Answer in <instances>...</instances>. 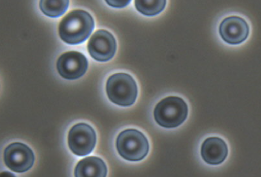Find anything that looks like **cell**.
<instances>
[{"mask_svg": "<svg viewBox=\"0 0 261 177\" xmlns=\"http://www.w3.org/2000/svg\"><path fill=\"white\" fill-rule=\"evenodd\" d=\"M94 27V20L88 12L73 10L62 19L59 26V34L66 44L79 45L87 40Z\"/></svg>", "mask_w": 261, "mask_h": 177, "instance_id": "6da1fadb", "label": "cell"}, {"mask_svg": "<svg viewBox=\"0 0 261 177\" xmlns=\"http://www.w3.org/2000/svg\"><path fill=\"white\" fill-rule=\"evenodd\" d=\"M188 114V107L179 97L170 96L155 106L154 117L157 124L165 128H175L184 123Z\"/></svg>", "mask_w": 261, "mask_h": 177, "instance_id": "7a4b0ae2", "label": "cell"}, {"mask_svg": "<svg viewBox=\"0 0 261 177\" xmlns=\"http://www.w3.org/2000/svg\"><path fill=\"white\" fill-rule=\"evenodd\" d=\"M107 92L112 103L122 107H129L136 102L138 86L132 76L117 73L108 78Z\"/></svg>", "mask_w": 261, "mask_h": 177, "instance_id": "3957f363", "label": "cell"}, {"mask_svg": "<svg viewBox=\"0 0 261 177\" xmlns=\"http://www.w3.org/2000/svg\"><path fill=\"white\" fill-rule=\"evenodd\" d=\"M116 148L121 157L127 161H142L148 154L149 145L145 135L136 129H127L118 136Z\"/></svg>", "mask_w": 261, "mask_h": 177, "instance_id": "277c9868", "label": "cell"}, {"mask_svg": "<svg viewBox=\"0 0 261 177\" xmlns=\"http://www.w3.org/2000/svg\"><path fill=\"white\" fill-rule=\"evenodd\" d=\"M96 144V134L91 126L80 123L73 126L68 136L70 149L75 155L84 157L92 153Z\"/></svg>", "mask_w": 261, "mask_h": 177, "instance_id": "5b68a950", "label": "cell"}, {"mask_svg": "<svg viewBox=\"0 0 261 177\" xmlns=\"http://www.w3.org/2000/svg\"><path fill=\"white\" fill-rule=\"evenodd\" d=\"M4 162L6 166L15 172L28 171L35 163V155L27 145L15 142L8 145L4 151Z\"/></svg>", "mask_w": 261, "mask_h": 177, "instance_id": "8992f818", "label": "cell"}, {"mask_svg": "<svg viewBox=\"0 0 261 177\" xmlns=\"http://www.w3.org/2000/svg\"><path fill=\"white\" fill-rule=\"evenodd\" d=\"M116 49L114 36L105 29H99L94 33L88 44V50L90 56L100 62L110 61L114 57Z\"/></svg>", "mask_w": 261, "mask_h": 177, "instance_id": "52a82bcc", "label": "cell"}, {"mask_svg": "<svg viewBox=\"0 0 261 177\" xmlns=\"http://www.w3.org/2000/svg\"><path fill=\"white\" fill-rule=\"evenodd\" d=\"M87 58L81 52L71 51L62 54L57 63V70L61 77L68 80L81 78L88 69Z\"/></svg>", "mask_w": 261, "mask_h": 177, "instance_id": "ba28073f", "label": "cell"}, {"mask_svg": "<svg viewBox=\"0 0 261 177\" xmlns=\"http://www.w3.org/2000/svg\"><path fill=\"white\" fill-rule=\"evenodd\" d=\"M219 32L225 43L238 45L247 40L250 28L246 21L241 17L229 16L222 20Z\"/></svg>", "mask_w": 261, "mask_h": 177, "instance_id": "9c48e42d", "label": "cell"}, {"mask_svg": "<svg viewBox=\"0 0 261 177\" xmlns=\"http://www.w3.org/2000/svg\"><path fill=\"white\" fill-rule=\"evenodd\" d=\"M228 154V146L220 138L206 139L201 146L202 158L206 163L212 165H218L224 162Z\"/></svg>", "mask_w": 261, "mask_h": 177, "instance_id": "30bf717a", "label": "cell"}, {"mask_svg": "<svg viewBox=\"0 0 261 177\" xmlns=\"http://www.w3.org/2000/svg\"><path fill=\"white\" fill-rule=\"evenodd\" d=\"M108 168L102 159L90 157L81 160L75 168V177H107Z\"/></svg>", "mask_w": 261, "mask_h": 177, "instance_id": "8fae6325", "label": "cell"}, {"mask_svg": "<svg viewBox=\"0 0 261 177\" xmlns=\"http://www.w3.org/2000/svg\"><path fill=\"white\" fill-rule=\"evenodd\" d=\"M69 1H40L42 12L50 18H58L64 15L68 8Z\"/></svg>", "mask_w": 261, "mask_h": 177, "instance_id": "7c38bea8", "label": "cell"}, {"mask_svg": "<svg viewBox=\"0 0 261 177\" xmlns=\"http://www.w3.org/2000/svg\"><path fill=\"white\" fill-rule=\"evenodd\" d=\"M166 1H136V9L141 14L153 16L161 13L166 6Z\"/></svg>", "mask_w": 261, "mask_h": 177, "instance_id": "4fadbf2b", "label": "cell"}, {"mask_svg": "<svg viewBox=\"0 0 261 177\" xmlns=\"http://www.w3.org/2000/svg\"><path fill=\"white\" fill-rule=\"evenodd\" d=\"M108 5L115 8H124L127 7L130 1H106Z\"/></svg>", "mask_w": 261, "mask_h": 177, "instance_id": "5bb4252c", "label": "cell"}, {"mask_svg": "<svg viewBox=\"0 0 261 177\" xmlns=\"http://www.w3.org/2000/svg\"><path fill=\"white\" fill-rule=\"evenodd\" d=\"M0 177H16L13 174L10 172L5 171L2 172Z\"/></svg>", "mask_w": 261, "mask_h": 177, "instance_id": "9a60e30c", "label": "cell"}]
</instances>
